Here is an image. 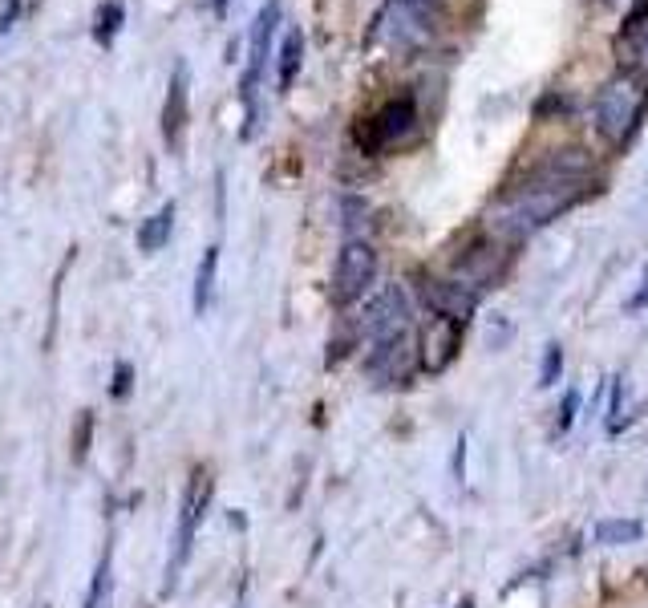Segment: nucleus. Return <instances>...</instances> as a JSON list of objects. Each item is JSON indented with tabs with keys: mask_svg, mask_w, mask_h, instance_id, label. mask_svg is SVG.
Returning a JSON list of instances; mask_svg holds the SVG:
<instances>
[{
	"mask_svg": "<svg viewBox=\"0 0 648 608\" xmlns=\"http://www.w3.org/2000/svg\"><path fill=\"white\" fill-rule=\"evenodd\" d=\"M559 410H563V414H559V430H567V426L576 422V410H580V394L572 390V394L563 398V406H559Z\"/></svg>",
	"mask_w": 648,
	"mask_h": 608,
	"instance_id": "25",
	"label": "nucleus"
},
{
	"mask_svg": "<svg viewBox=\"0 0 648 608\" xmlns=\"http://www.w3.org/2000/svg\"><path fill=\"white\" fill-rule=\"evenodd\" d=\"M373 280H377V252L365 240H345V248L337 252V268H333V300L353 304L369 292Z\"/></svg>",
	"mask_w": 648,
	"mask_h": 608,
	"instance_id": "5",
	"label": "nucleus"
},
{
	"mask_svg": "<svg viewBox=\"0 0 648 608\" xmlns=\"http://www.w3.org/2000/svg\"><path fill=\"white\" fill-rule=\"evenodd\" d=\"M418 361H422V357H418V337L405 329V333H397V337L373 345L365 369H369V377H373L377 386H405V382L414 377Z\"/></svg>",
	"mask_w": 648,
	"mask_h": 608,
	"instance_id": "6",
	"label": "nucleus"
},
{
	"mask_svg": "<svg viewBox=\"0 0 648 608\" xmlns=\"http://www.w3.org/2000/svg\"><path fill=\"white\" fill-rule=\"evenodd\" d=\"M604 5H612V0H604Z\"/></svg>",
	"mask_w": 648,
	"mask_h": 608,
	"instance_id": "29",
	"label": "nucleus"
},
{
	"mask_svg": "<svg viewBox=\"0 0 648 608\" xmlns=\"http://www.w3.org/2000/svg\"><path fill=\"white\" fill-rule=\"evenodd\" d=\"M422 296H426V304H430L434 317H446L454 325H466L474 317V309H478V292L466 288V284H458V280H426L422 284Z\"/></svg>",
	"mask_w": 648,
	"mask_h": 608,
	"instance_id": "9",
	"label": "nucleus"
},
{
	"mask_svg": "<svg viewBox=\"0 0 648 608\" xmlns=\"http://www.w3.org/2000/svg\"><path fill=\"white\" fill-rule=\"evenodd\" d=\"M640 536H644L640 519H600L596 523V544H604V548H624V544H636Z\"/></svg>",
	"mask_w": 648,
	"mask_h": 608,
	"instance_id": "19",
	"label": "nucleus"
},
{
	"mask_svg": "<svg viewBox=\"0 0 648 608\" xmlns=\"http://www.w3.org/2000/svg\"><path fill=\"white\" fill-rule=\"evenodd\" d=\"M90 442H94V410H81L73 418V434H69V459L77 467L90 459Z\"/></svg>",
	"mask_w": 648,
	"mask_h": 608,
	"instance_id": "20",
	"label": "nucleus"
},
{
	"mask_svg": "<svg viewBox=\"0 0 648 608\" xmlns=\"http://www.w3.org/2000/svg\"><path fill=\"white\" fill-rule=\"evenodd\" d=\"M636 33H640V37H636V53H640V69L648 73V25H640Z\"/></svg>",
	"mask_w": 648,
	"mask_h": 608,
	"instance_id": "27",
	"label": "nucleus"
},
{
	"mask_svg": "<svg viewBox=\"0 0 648 608\" xmlns=\"http://www.w3.org/2000/svg\"><path fill=\"white\" fill-rule=\"evenodd\" d=\"M580 183H551V179H531L527 187L511 191L491 215H486V227L491 236H499V244H523L531 232L547 227L555 215H563L580 195H576Z\"/></svg>",
	"mask_w": 648,
	"mask_h": 608,
	"instance_id": "1",
	"label": "nucleus"
},
{
	"mask_svg": "<svg viewBox=\"0 0 648 608\" xmlns=\"http://www.w3.org/2000/svg\"><path fill=\"white\" fill-rule=\"evenodd\" d=\"M110 604H114V540H106V552L86 592V608H110Z\"/></svg>",
	"mask_w": 648,
	"mask_h": 608,
	"instance_id": "16",
	"label": "nucleus"
},
{
	"mask_svg": "<svg viewBox=\"0 0 648 608\" xmlns=\"http://www.w3.org/2000/svg\"><path fill=\"white\" fill-rule=\"evenodd\" d=\"M373 122V130H377V142L381 146H389V142H401L405 134L414 130V122H418V106H414V98H389L381 110H377V118H369Z\"/></svg>",
	"mask_w": 648,
	"mask_h": 608,
	"instance_id": "13",
	"label": "nucleus"
},
{
	"mask_svg": "<svg viewBox=\"0 0 648 608\" xmlns=\"http://www.w3.org/2000/svg\"><path fill=\"white\" fill-rule=\"evenodd\" d=\"M300 61H304V33L300 29H288L284 33V45H280V65H276V86L288 90L300 73Z\"/></svg>",
	"mask_w": 648,
	"mask_h": 608,
	"instance_id": "18",
	"label": "nucleus"
},
{
	"mask_svg": "<svg viewBox=\"0 0 648 608\" xmlns=\"http://www.w3.org/2000/svg\"><path fill=\"white\" fill-rule=\"evenodd\" d=\"M276 29H280V0H264V9H260L256 21H252L248 69H243V82H239V102H243V130H239V138H243V142L256 138V122H260L256 94H260V78H264V65H268Z\"/></svg>",
	"mask_w": 648,
	"mask_h": 608,
	"instance_id": "3",
	"label": "nucleus"
},
{
	"mask_svg": "<svg viewBox=\"0 0 648 608\" xmlns=\"http://www.w3.org/2000/svg\"><path fill=\"white\" fill-rule=\"evenodd\" d=\"M187 122H191V78H187V61H179L167 86V102H162V138H167L171 150H183Z\"/></svg>",
	"mask_w": 648,
	"mask_h": 608,
	"instance_id": "8",
	"label": "nucleus"
},
{
	"mask_svg": "<svg viewBox=\"0 0 648 608\" xmlns=\"http://www.w3.org/2000/svg\"><path fill=\"white\" fill-rule=\"evenodd\" d=\"M503 264H507L503 244H478V248H470L466 256H458V264H454V280L478 292V288H486V284H495V280H499Z\"/></svg>",
	"mask_w": 648,
	"mask_h": 608,
	"instance_id": "12",
	"label": "nucleus"
},
{
	"mask_svg": "<svg viewBox=\"0 0 648 608\" xmlns=\"http://www.w3.org/2000/svg\"><path fill=\"white\" fill-rule=\"evenodd\" d=\"M211 491H215V479L207 467H195L191 479H187V491H183V503H179V523H175V540H171V560H167V584L162 592H175L179 588V576L183 568L191 564V552H195V536H199V523L211 507Z\"/></svg>",
	"mask_w": 648,
	"mask_h": 608,
	"instance_id": "2",
	"label": "nucleus"
},
{
	"mask_svg": "<svg viewBox=\"0 0 648 608\" xmlns=\"http://www.w3.org/2000/svg\"><path fill=\"white\" fill-rule=\"evenodd\" d=\"M559 373H563V345L551 341L543 349V365H539V390H551L559 382Z\"/></svg>",
	"mask_w": 648,
	"mask_h": 608,
	"instance_id": "21",
	"label": "nucleus"
},
{
	"mask_svg": "<svg viewBox=\"0 0 648 608\" xmlns=\"http://www.w3.org/2000/svg\"><path fill=\"white\" fill-rule=\"evenodd\" d=\"M175 199L171 203H162L150 219H142L138 223V236H134V244H138V252H146V256H154V252H162L171 244V232H175Z\"/></svg>",
	"mask_w": 648,
	"mask_h": 608,
	"instance_id": "14",
	"label": "nucleus"
},
{
	"mask_svg": "<svg viewBox=\"0 0 648 608\" xmlns=\"http://www.w3.org/2000/svg\"><path fill=\"white\" fill-rule=\"evenodd\" d=\"M21 9H25V0H0V33H5V37L17 29Z\"/></svg>",
	"mask_w": 648,
	"mask_h": 608,
	"instance_id": "23",
	"label": "nucleus"
},
{
	"mask_svg": "<svg viewBox=\"0 0 648 608\" xmlns=\"http://www.w3.org/2000/svg\"><path fill=\"white\" fill-rule=\"evenodd\" d=\"M640 25H648V0H636V5L628 9V17H624V33H636Z\"/></svg>",
	"mask_w": 648,
	"mask_h": 608,
	"instance_id": "24",
	"label": "nucleus"
},
{
	"mask_svg": "<svg viewBox=\"0 0 648 608\" xmlns=\"http://www.w3.org/2000/svg\"><path fill=\"white\" fill-rule=\"evenodd\" d=\"M122 25H126V5H122V0H102L98 13H94V41L102 49H110L118 41Z\"/></svg>",
	"mask_w": 648,
	"mask_h": 608,
	"instance_id": "17",
	"label": "nucleus"
},
{
	"mask_svg": "<svg viewBox=\"0 0 648 608\" xmlns=\"http://www.w3.org/2000/svg\"><path fill=\"white\" fill-rule=\"evenodd\" d=\"M640 90H636V82H628V78H616V82H608L604 90H600V98H596V130L612 142V146H628V138L636 134V126H640Z\"/></svg>",
	"mask_w": 648,
	"mask_h": 608,
	"instance_id": "4",
	"label": "nucleus"
},
{
	"mask_svg": "<svg viewBox=\"0 0 648 608\" xmlns=\"http://www.w3.org/2000/svg\"><path fill=\"white\" fill-rule=\"evenodd\" d=\"M130 390H134V365H130V361H118V365H114V382H110V398L126 402Z\"/></svg>",
	"mask_w": 648,
	"mask_h": 608,
	"instance_id": "22",
	"label": "nucleus"
},
{
	"mask_svg": "<svg viewBox=\"0 0 648 608\" xmlns=\"http://www.w3.org/2000/svg\"><path fill=\"white\" fill-rule=\"evenodd\" d=\"M227 5H231V0H211V13L215 17H227Z\"/></svg>",
	"mask_w": 648,
	"mask_h": 608,
	"instance_id": "28",
	"label": "nucleus"
},
{
	"mask_svg": "<svg viewBox=\"0 0 648 608\" xmlns=\"http://www.w3.org/2000/svg\"><path fill=\"white\" fill-rule=\"evenodd\" d=\"M458 345H462V325H454V321H446V317H430V325H426L422 337H418L422 369H426V373H442V369L458 357Z\"/></svg>",
	"mask_w": 648,
	"mask_h": 608,
	"instance_id": "10",
	"label": "nucleus"
},
{
	"mask_svg": "<svg viewBox=\"0 0 648 608\" xmlns=\"http://www.w3.org/2000/svg\"><path fill=\"white\" fill-rule=\"evenodd\" d=\"M405 321H410V300H405L401 284H385L369 304H365V313L357 321V333L369 337L373 345L405 333Z\"/></svg>",
	"mask_w": 648,
	"mask_h": 608,
	"instance_id": "7",
	"label": "nucleus"
},
{
	"mask_svg": "<svg viewBox=\"0 0 648 608\" xmlns=\"http://www.w3.org/2000/svg\"><path fill=\"white\" fill-rule=\"evenodd\" d=\"M215 276H219V244L203 248V260L195 268V292H191L195 317H207V309H211V300H215Z\"/></svg>",
	"mask_w": 648,
	"mask_h": 608,
	"instance_id": "15",
	"label": "nucleus"
},
{
	"mask_svg": "<svg viewBox=\"0 0 648 608\" xmlns=\"http://www.w3.org/2000/svg\"><path fill=\"white\" fill-rule=\"evenodd\" d=\"M377 25L393 49H414L426 41V25H422V13L414 9V0H389V9L381 13Z\"/></svg>",
	"mask_w": 648,
	"mask_h": 608,
	"instance_id": "11",
	"label": "nucleus"
},
{
	"mask_svg": "<svg viewBox=\"0 0 648 608\" xmlns=\"http://www.w3.org/2000/svg\"><path fill=\"white\" fill-rule=\"evenodd\" d=\"M644 304H648V272H644V284H640V292L624 300V313H636V309H644Z\"/></svg>",
	"mask_w": 648,
	"mask_h": 608,
	"instance_id": "26",
	"label": "nucleus"
}]
</instances>
